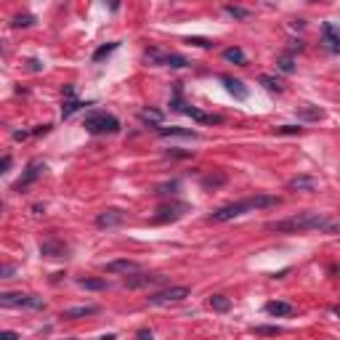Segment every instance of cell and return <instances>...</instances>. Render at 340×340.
Returning <instances> with one entry per match:
<instances>
[{"mask_svg":"<svg viewBox=\"0 0 340 340\" xmlns=\"http://www.w3.org/2000/svg\"><path fill=\"white\" fill-rule=\"evenodd\" d=\"M274 205H279V197H274V194H255V197L231 202V205H224V207H218V210H213L210 213V224H226V221L239 218V215H245L250 210H258V207H274Z\"/></svg>","mask_w":340,"mask_h":340,"instance_id":"cell-2","label":"cell"},{"mask_svg":"<svg viewBox=\"0 0 340 340\" xmlns=\"http://www.w3.org/2000/svg\"><path fill=\"white\" fill-rule=\"evenodd\" d=\"M43 170H45V162L43 160H29L27 168H24V173H22V178L14 184V192H24V189H29L43 175Z\"/></svg>","mask_w":340,"mask_h":340,"instance_id":"cell-8","label":"cell"},{"mask_svg":"<svg viewBox=\"0 0 340 340\" xmlns=\"http://www.w3.org/2000/svg\"><path fill=\"white\" fill-rule=\"evenodd\" d=\"M207 306H210L213 311H218V313H226L228 309H231V300H228L226 295H210L207 298Z\"/></svg>","mask_w":340,"mask_h":340,"instance_id":"cell-23","label":"cell"},{"mask_svg":"<svg viewBox=\"0 0 340 340\" xmlns=\"http://www.w3.org/2000/svg\"><path fill=\"white\" fill-rule=\"evenodd\" d=\"M189 210H192V205H189V202L170 199V202H165V205L157 207V215L152 218V224H173V221L184 218Z\"/></svg>","mask_w":340,"mask_h":340,"instance_id":"cell-6","label":"cell"},{"mask_svg":"<svg viewBox=\"0 0 340 340\" xmlns=\"http://www.w3.org/2000/svg\"><path fill=\"white\" fill-rule=\"evenodd\" d=\"M67 340H72V338H67Z\"/></svg>","mask_w":340,"mask_h":340,"instance_id":"cell-48","label":"cell"},{"mask_svg":"<svg viewBox=\"0 0 340 340\" xmlns=\"http://www.w3.org/2000/svg\"><path fill=\"white\" fill-rule=\"evenodd\" d=\"M224 11L228 16H234V19H250V11L242 8V5H224Z\"/></svg>","mask_w":340,"mask_h":340,"instance_id":"cell-33","label":"cell"},{"mask_svg":"<svg viewBox=\"0 0 340 340\" xmlns=\"http://www.w3.org/2000/svg\"><path fill=\"white\" fill-rule=\"evenodd\" d=\"M266 313H269V316H277V319L292 316V313H295V306L287 303V300H269V303H266Z\"/></svg>","mask_w":340,"mask_h":340,"instance_id":"cell-17","label":"cell"},{"mask_svg":"<svg viewBox=\"0 0 340 340\" xmlns=\"http://www.w3.org/2000/svg\"><path fill=\"white\" fill-rule=\"evenodd\" d=\"M266 231H277V234L327 231V234H335V231H338V221H332L327 213L306 210V213L290 215V218H284V221H271V224H266Z\"/></svg>","mask_w":340,"mask_h":340,"instance_id":"cell-1","label":"cell"},{"mask_svg":"<svg viewBox=\"0 0 340 340\" xmlns=\"http://www.w3.org/2000/svg\"><path fill=\"white\" fill-rule=\"evenodd\" d=\"M35 24V16L32 14H19V16H14V22H11V27H32Z\"/></svg>","mask_w":340,"mask_h":340,"instance_id":"cell-34","label":"cell"},{"mask_svg":"<svg viewBox=\"0 0 340 340\" xmlns=\"http://www.w3.org/2000/svg\"><path fill=\"white\" fill-rule=\"evenodd\" d=\"M287 189L290 192H313L316 189V178H311V175H295V178L287 181Z\"/></svg>","mask_w":340,"mask_h":340,"instance_id":"cell-19","label":"cell"},{"mask_svg":"<svg viewBox=\"0 0 340 340\" xmlns=\"http://www.w3.org/2000/svg\"><path fill=\"white\" fill-rule=\"evenodd\" d=\"M104 271L107 274H136V271H141V266L136 263V260H125V258H120V260H109L107 266H104Z\"/></svg>","mask_w":340,"mask_h":340,"instance_id":"cell-14","label":"cell"},{"mask_svg":"<svg viewBox=\"0 0 340 340\" xmlns=\"http://www.w3.org/2000/svg\"><path fill=\"white\" fill-rule=\"evenodd\" d=\"M83 107H93V101H77V99H69V101H64V107H61V120H69L75 112H80Z\"/></svg>","mask_w":340,"mask_h":340,"instance_id":"cell-20","label":"cell"},{"mask_svg":"<svg viewBox=\"0 0 340 340\" xmlns=\"http://www.w3.org/2000/svg\"><path fill=\"white\" fill-rule=\"evenodd\" d=\"M322 40H324V48L330 51V54H338L340 51V35H338V27L332 22L322 24Z\"/></svg>","mask_w":340,"mask_h":340,"instance_id":"cell-13","label":"cell"},{"mask_svg":"<svg viewBox=\"0 0 340 340\" xmlns=\"http://www.w3.org/2000/svg\"><path fill=\"white\" fill-rule=\"evenodd\" d=\"M181 114H189V117H192V120L202 122V125H221V122H224V117H221V114H207V112H202V109L192 107V104H184V109H181Z\"/></svg>","mask_w":340,"mask_h":340,"instance_id":"cell-11","label":"cell"},{"mask_svg":"<svg viewBox=\"0 0 340 340\" xmlns=\"http://www.w3.org/2000/svg\"><path fill=\"white\" fill-rule=\"evenodd\" d=\"M184 99H181V83H173V99H170V109L173 112H181L184 109Z\"/></svg>","mask_w":340,"mask_h":340,"instance_id":"cell-31","label":"cell"},{"mask_svg":"<svg viewBox=\"0 0 340 340\" xmlns=\"http://www.w3.org/2000/svg\"><path fill=\"white\" fill-rule=\"evenodd\" d=\"M101 340H117V338H114V335H104Z\"/></svg>","mask_w":340,"mask_h":340,"instance_id":"cell-46","label":"cell"},{"mask_svg":"<svg viewBox=\"0 0 340 340\" xmlns=\"http://www.w3.org/2000/svg\"><path fill=\"white\" fill-rule=\"evenodd\" d=\"M295 114L298 117H303V120H309V122H313V120H319V117H322L324 112L319 107H311V104H303V107H298L295 109Z\"/></svg>","mask_w":340,"mask_h":340,"instance_id":"cell-22","label":"cell"},{"mask_svg":"<svg viewBox=\"0 0 340 340\" xmlns=\"http://www.w3.org/2000/svg\"><path fill=\"white\" fill-rule=\"evenodd\" d=\"M146 61L149 64H154V67H170V69H186L189 64V58L186 56H181V54H165V51H160V48H146Z\"/></svg>","mask_w":340,"mask_h":340,"instance_id":"cell-5","label":"cell"},{"mask_svg":"<svg viewBox=\"0 0 340 340\" xmlns=\"http://www.w3.org/2000/svg\"><path fill=\"white\" fill-rule=\"evenodd\" d=\"M83 128L88 130L90 136H104V133L112 136L120 130V120H117L114 114H107V112H90L83 120Z\"/></svg>","mask_w":340,"mask_h":340,"instance_id":"cell-3","label":"cell"},{"mask_svg":"<svg viewBox=\"0 0 340 340\" xmlns=\"http://www.w3.org/2000/svg\"><path fill=\"white\" fill-rule=\"evenodd\" d=\"M186 45H194V48H213V40H207V37H197V35H194V37H186V40H184Z\"/></svg>","mask_w":340,"mask_h":340,"instance_id":"cell-35","label":"cell"},{"mask_svg":"<svg viewBox=\"0 0 340 340\" xmlns=\"http://www.w3.org/2000/svg\"><path fill=\"white\" fill-rule=\"evenodd\" d=\"M224 58H226V61H231V64H239V67H245V64H247L245 51L237 48V45H234V48H226L224 51Z\"/></svg>","mask_w":340,"mask_h":340,"instance_id":"cell-26","label":"cell"},{"mask_svg":"<svg viewBox=\"0 0 340 340\" xmlns=\"http://www.w3.org/2000/svg\"><path fill=\"white\" fill-rule=\"evenodd\" d=\"M136 338H139V340H154L149 330H139V332H136Z\"/></svg>","mask_w":340,"mask_h":340,"instance_id":"cell-43","label":"cell"},{"mask_svg":"<svg viewBox=\"0 0 340 340\" xmlns=\"http://www.w3.org/2000/svg\"><path fill=\"white\" fill-rule=\"evenodd\" d=\"M14 165V160H11V157H0V175L3 173H8V168Z\"/></svg>","mask_w":340,"mask_h":340,"instance_id":"cell-39","label":"cell"},{"mask_svg":"<svg viewBox=\"0 0 340 340\" xmlns=\"http://www.w3.org/2000/svg\"><path fill=\"white\" fill-rule=\"evenodd\" d=\"M27 64H29V69H32V72H40V69H43V64H40V58H29V61H27Z\"/></svg>","mask_w":340,"mask_h":340,"instance_id":"cell-42","label":"cell"},{"mask_svg":"<svg viewBox=\"0 0 340 340\" xmlns=\"http://www.w3.org/2000/svg\"><path fill=\"white\" fill-rule=\"evenodd\" d=\"M226 184V173H213V175H205L202 178V186L205 189H218Z\"/></svg>","mask_w":340,"mask_h":340,"instance_id":"cell-29","label":"cell"},{"mask_svg":"<svg viewBox=\"0 0 340 340\" xmlns=\"http://www.w3.org/2000/svg\"><path fill=\"white\" fill-rule=\"evenodd\" d=\"M75 99V85H64V101Z\"/></svg>","mask_w":340,"mask_h":340,"instance_id":"cell-41","label":"cell"},{"mask_svg":"<svg viewBox=\"0 0 340 340\" xmlns=\"http://www.w3.org/2000/svg\"><path fill=\"white\" fill-rule=\"evenodd\" d=\"M40 255L43 258H67L69 255V245L58 237H48L40 242Z\"/></svg>","mask_w":340,"mask_h":340,"instance_id":"cell-9","label":"cell"},{"mask_svg":"<svg viewBox=\"0 0 340 340\" xmlns=\"http://www.w3.org/2000/svg\"><path fill=\"white\" fill-rule=\"evenodd\" d=\"M0 340H19V335L14 330H3V332H0Z\"/></svg>","mask_w":340,"mask_h":340,"instance_id":"cell-40","label":"cell"},{"mask_svg":"<svg viewBox=\"0 0 340 340\" xmlns=\"http://www.w3.org/2000/svg\"><path fill=\"white\" fill-rule=\"evenodd\" d=\"M139 120L143 122V125L162 128V112H154V109H143V112H139Z\"/></svg>","mask_w":340,"mask_h":340,"instance_id":"cell-21","label":"cell"},{"mask_svg":"<svg viewBox=\"0 0 340 340\" xmlns=\"http://www.w3.org/2000/svg\"><path fill=\"white\" fill-rule=\"evenodd\" d=\"M221 83L226 85V90L234 96L237 101H247L250 99V88H247L242 80H234V77H221Z\"/></svg>","mask_w":340,"mask_h":340,"instance_id":"cell-15","label":"cell"},{"mask_svg":"<svg viewBox=\"0 0 340 340\" xmlns=\"http://www.w3.org/2000/svg\"><path fill=\"white\" fill-rule=\"evenodd\" d=\"M122 221H125V213L117 210V207H109V210L96 215V226L99 228H114V226H120Z\"/></svg>","mask_w":340,"mask_h":340,"instance_id":"cell-12","label":"cell"},{"mask_svg":"<svg viewBox=\"0 0 340 340\" xmlns=\"http://www.w3.org/2000/svg\"><path fill=\"white\" fill-rule=\"evenodd\" d=\"M165 277L162 274H143V271H136V274H128L125 277V284L128 290H139V287H149V284H162Z\"/></svg>","mask_w":340,"mask_h":340,"instance_id":"cell-10","label":"cell"},{"mask_svg":"<svg viewBox=\"0 0 340 340\" xmlns=\"http://www.w3.org/2000/svg\"><path fill=\"white\" fill-rule=\"evenodd\" d=\"M178 189H181V181L173 178V181H165V184H157L154 186V194H160V197H168V194H170V197H173Z\"/></svg>","mask_w":340,"mask_h":340,"instance_id":"cell-24","label":"cell"},{"mask_svg":"<svg viewBox=\"0 0 340 340\" xmlns=\"http://www.w3.org/2000/svg\"><path fill=\"white\" fill-rule=\"evenodd\" d=\"M0 210H3V205H0Z\"/></svg>","mask_w":340,"mask_h":340,"instance_id":"cell-47","label":"cell"},{"mask_svg":"<svg viewBox=\"0 0 340 340\" xmlns=\"http://www.w3.org/2000/svg\"><path fill=\"white\" fill-rule=\"evenodd\" d=\"M51 130V125H37L35 130H32V136H40V133H48Z\"/></svg>","mask_w":340,"mask_h":340,"instance_id":"cell-44","label":"cell"},{"mask_svg":"<svg viewBox=\"0 0 340 340\" xmlns=\"http://www.w3.org/2000/svg\"><path fill=\"white\" fill-rule=\"evenodd\" d=\"M260 85H263L266 90H271V93H282V90H284L282 80L274 77V75H260Z\"/></svg>","mask_w":340,"mask_h":340,"instance_id":"cell-28","label":"cell"},{"mask_svg":"<svg viewBox=\"0 0 340 340\" xmlns=\"http://www.w3.org/2000/svg\"><path fill=\"white\" fill-rule=\"evenodd\" d=\"M253 332L255 335H266V338H277V335H284V327H279V324H258V327H253Z\"/></svg>","mask_w":340,"mask_h":340,"instance_id":"cell-25","label":"cell"},{"mask_svg":"<svg viewBox=\"0 0 340 340\" xmlns=\"http://www.w3.org/2000/svg\"><path fill=\"white\" fill-rule=\"evenodd\" d=\"M27 136H29L27 130H16V133H14V139H16V141H24V139H27Z\"/></svg>","mask_w":340,"mask_h":340,"instance_id":"cell-45","label":"cell"},{"mask_svg":"<svg viewBox=\"0 0 340 340\" xmlns=\"http://www.w3.org/2000/svg\"><path fill=\"white\" fill-rule=\"evenodd\" d=\"M99 311H101L99 306H75V309H64L58 319H64V322H72V319H85V316H93V313H99Z\"/></svg>","mask_w":340,"mask_h":340,"instance_id":"cell-16","label":"cell"},{"mask_svg":"<svg viewBox=\"0 0 340 340\" xmlns=\"http://www.w3.org/2000/svg\"><path fill=\"white\" fill-rule=\"evenodd\" d=\"M120 48V43H109V45H101V48L93 51V61H104L109 54H114V51Z\"/></svg>","mask_w":340,"mask_h":340,"instance_id":"cell-32","label":"cell"},{"mask_svg":"<svg viewBox=\"0 0 340 340\" xmlns=\"http://www.w3.org/2000/svg\"><path fill=\"white\" fill-rule=\"evenodd\" d=\"M0 309H45V300L40 295H27V292H0Z\"/></svg>","mask_w":340,"mask_h":340,"instance_id":"cell-4","label":"cell"},{"mask_svg":"<svg viewBox=\"0 0 340 340\" xmlns=\"http://www.w3.org/2000/svg\"><path fill=\"white\" fill-rule=\"evenodd\" d=\"M277 67L282 69V72H287V75H292V72H295V56L282 54V56L277 58Z\"/></svg>","mask_w":340,"mask_h":340,"instance_id":"cell-30","label":"cell"},{"mask_svg":"<svg viewBox=\"0 0 340 340\" xmlns=\"http://www.w3.org/2000/svg\"><path fill=\"white\" fill-rule=\"evenodd\" d=\"M274 133H279V136H298V133H303V128H300V125H279Z\"/></svg>","mask_w":340,"mask_h":340,"instance_id":"cell-36","label":"cell"},{"mask_svg":"<svg viewBox=\"0 0 340 340\" xmlns=\"http://www.w3.org/2000/svg\"><path fill=\"white\" fill-rule=\"evenodd\" d=\"M189 295H192V290L178 284V287H165V290H160V292H152L146 300L152 306H168V303H181V300H186Z\"/></svg>","mask_w":340,"mask_h":340,"instance_id":"cell-7","label":"cell"},{"mask_svg":"<svg viewBox=\"0 0 340 340\" xmlns=\"http://www.w3.org/2000/svg\"><path fill=\"white\" fill-rule=\"evenodd\" d=\"M168 157H173V160H186V157H192V152H189V149H170Z\"/></svg>","mask_w":340,"mask_h":340,"instance_id":"cell-38","label":"cell"},{"mask_svg":"<svg viewBox=\"0 0 340 340\" xmlns=\"http://www.w3.org/2000/svg\"><path fill=\"white\" fill-rule=\"evenodd\" d=\"M157 133L162 136V139H170V136H178V139H194L197 141L199 139V133L197 130H189V128H178V125H170V128H157Z\"/></svg>","mask_w":340,"mask_h":340,"instance_id":"cell-18","label":"cell"},{"mask_svg":"<svg viewBox=\"0 0 340 340\" xmlns=\"http://www.w3.org/2000/svg\"><path fill=\"white\" fill-rule=\"evenodd\" d=\"M16 274V266L14 263H3L0 266V279H11Z\"/></svg>","mask_w":340,"mask_h":340,"instance_id":"cell-37","label":"cell"},{"mask_svg":"<svg viewBox=\"0 0 340 340\" xmlns=\"http://www.w3.org/2000/svg\"><path fill=\"white\" fill-rule=\"evenodd\" d=\"M77 284L83 287V290H107V279H93V277H80L77 279Z\"/></svg>","mask_w":340,"mask_h":340,"instance_id":"cell-27","label":"cell"}]
</instances>
